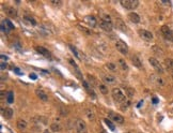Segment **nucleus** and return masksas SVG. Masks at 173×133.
Instances as JSON below:
<instances>
[{"mask_svg": "<svg viewBox=\"0 0 173 133\" xmlns=\"http://www.w3.org/2000/svg\"><path fill=\"white\" fill-rule=\"evenodd\" d=\"M121 5L124 9H127V10H134V9L138 8L139 5V1L138 0H122L120 2Z\"/></svg>", "mask_w": 173, "mask_h": 133, "instance_id": "obj_1", "label": "nucleus"}, {"mask_svg": "<svg viewBox=\"0 0 173 133\" xmlns=\"http://www.w3.org/2000/svg\"><path fill=\"white\" fill-rule=\"evenodd\" d=\"M112 97H113V99L116 100L117 102L120 103V104L125 101V95L123 93V91L121 90L120 88H113L112 89Z\"/></svg>", "mask_w": 173, "mask_h": 133, "instance_id": "obj_2", "label": "nucleus"}, {"mask_svg": "<svg viewBox=\"0 0 173 133\" xmlns=\"http://www.w3.org/2000/svg\"><path fill=\"white\" fill-rule=\"evenodd\" d=\"M75 127H76V131H77V133H88L86 125L82 119H77L75 122Z\"/></svg>", "mask_w": 173, "mask_h": 133, "instance_id": "obj_3", "label": "nucleus"}, {"mask_svg": "<svg viewBox=\"0 0 173 133\" xmlns=\"http://www.w3.org/2000/svg\"><path fill=\"white\" fill-rule=\"evenodd\" d=\"M149 61H150L151 65H152V67H153V68H154L158 73H164V68H162V63H160L156 58L150 57L149 58Z\"/></svg>", "mask_w": 173, "mask_h": 133, "instance_id": "obj_4", "label": "nucleus"}, {"mask_svg": "<svg viewBox=\"0 0 173 133\" xmlns=\"http://www.w3.org/2000/svg\"><path fill=\"white\" fill-rule=\"evenodd\" d=\"M116 47H117V50H119L121 54H123V55H127L128 54V46L125 42L121 41V40L117 41L116 42Z\"/></svg>", "mask_w": 173, "mask_h": 133, "instance_id": "obj_5", "label": "nucleus"}, {"mask_svg": "<svg viewBox=\"0 0 173 133\" xmlns=\"http://www.w3.org/2000/svg\"><path fill=\"white\" fill-rule=\"evenodd\" d=\"M109 119L110 120H112L113 122H117V123H123L124 122V117L122 116V115L118 114V113H114V112H109Z\"/></svg>", "mask_w": 173, "mask_h": 133, "instance_id": "obj_6", "label": "nucleus"}, {"mask_svg": "<svg viewBox=\"0 0 173 133\" xmlns=\"http://www.w3.org/2000/svg\"><path fill=\"white\" fill-rule=\"evenodd\" d=\"M160 32H162V34L167 39V40H173V33H172V31H171V29H170L168 26H166V25L162 26V28H160Z\"/></svg>", "mask_w": 173, "mask_h": 133, "instance_id": "obj_7", "label": "nucleus"}, {"mask_svg": "<svg viewBox=\"0 0 173 133\" xmlns=\"http://www.w3.org/2000/svg\"><path fill=\"white\" fill-rule=\"evenodd\" d=\"M139 35L143 40H145V41H152L153 40V33L149 30H145V29H140L139 31Z\"/></svg>", "mask_w": 173, "mask_h": 133, "instance_id": "obj_8", "label": "nucleus"}, {"mask_svg": "<svg viewBox=\"0 0 173 133\" xmlns=\"http://www.w3.org/2000/svg\"><path fill=\"white\" fill-rule=\"evenodd\" d=\"M3 11L5 12V14L12 18H15L17 16V10L14 7H10V5H5L3 8Z\"/></svg>", "mask_w": 173, "mask_h": 133, "instance_id": "obj_9", "label": "nucleus"}, {"mask_svg": "<svg viewBox=\"0 0 173 133\" xmlns=\"http://www.w3.org/2000/svg\"><path fill=\"white\" fill-rule=\"evenodd\" d=\"M151 80L152 82L155 84V85H157V86H165V80H162L160 76H157V75H151Z\"/></svg>", "mask_w": 173, "mask_h": 133, "instance_id": "obj_10", "label": "nucleus"}, {"mask_svg": "<svg viewBox=\"0 0 173 133\" xmlns=\"http://www.w3.org/2000/svg\"><path fill=\"white\" fill-rule=\"evenodd\" d=\"M84 20H86V23L88 24L90 27H96L97 26V20H96V18H95L94 16H92V15L86 16Z\"/></svg>", "mask_w": 173, "mask_h": 133, "instance_id": "obj_11", "label": "nucleus"}, {"mask_svg": "<svg viewBox=\"0 0 173 133\" xmlns=\"http://www.w3.org/2000/svg\"><path fill=\"white\" fill-rule=\"evenodd\" d=\"M70 48H71L72 52H73V54L75 55L76 57L78 58L79 60H81V61H82V60H86V58H84V55H83L82 53H80V52H79V50H77L76 47H74L73 45H70Z\"/></svg>", "mask_w": 173, "mask_h": 133, "instance_id": "obj_12", "label": "nucleus"}, {"mask_svg": "<svg viewBox=\"0 0 173 133\" xmlns=\"http://www.w3.org/2000/svg\"><path fill=\"white\" fill-rule=\"evenodd\" d=\"M99 27L102 28V29H104L105 31H107V32H111L112 31V25L109 23H106V22H104V20H99Z\"/></svg>", "mask_w": 173, "mask_h": 133, "instance_id": "obj_13", "label": "nucleus"}, {"mask_svg": "<svg viewBox=\"0 0 173 133\" xmlns=\"http://www.w3.org/2000/svg\"><path fill=\"white\" fill-rule=\"evenodd\" d=\"M35 50H36V52H38L39 54H41V55H43V56H45V57H51V55H50V53H49L48 50H46L45 47H43V46H36L35 47Z\"/></svg>", "mask_w": 173, "mask_h": 133, "instance_id": "obj_14", "label": "nucleus"}, {"mask_svg": "<svg viewBox=\"0 0 173 133\" xmlns=\"http://www.w3.org/2000/svg\"><path fill=\"white\" fill-rule=\"evenodd\" d=\"M102 78L106 84H116L117 83V78H116L113 75H110V74H108V75H103Z\"/></svg>", "mask_w": 173, "mask_h": 133, "instance_id": "obj_15", "label": "nucleus"}, {"mask_svg": "<svg viewBox=\"0 0 173 133\" xmlns=\"http://www.w3.org/2000/svg\"><path fill=\"white\" fill-rule=\"evenodd\" d=\"M128 18L134 24H138L140 22V16L138 15L137 13H135V12H130V13L128 14Z\"/></svg>", "mask_w": 173, "mask_h": 133, "instance_id": "obj_16", "label": "nucleus"}, {"mask_svg": "<svg viewBox=\"0 0 173 133\" xmlns=\"http://www.w3.org/2000/svg\"><path fill=\"white\" fill-rule=\"evenodd\" d=\"M132 65H135L136 68L142 69V61H141V59H140L138 56L134 55V56L132 57Z\"/></svg>", "mask_w": 173, "mask_h": 133, "instance_id": "obj_17", "label": "nucleus"}, {"mask_svg": "<svg viewBox=\"0 0 173 133\" xmlns=\"http://www.w3.org/2000/svg\"><path fill=\"white\" fill-rule=\"evenodd\" d=\"M116 26H117L118 29H120L121 31H126V30H127V27H126L125 23L120 18L116 19Z\"/></svg>", "mask_w": 173, "mask_h": 133, "instance_id": "obj_18", "label": "nucleus"}, {"mask_svg": "<svg viewBox=\"0 0 173 133\" xmlns=\"http://www.w3.org/2000/svg\"><path fill=\"white\" fill-rule=\"evenodd\" d=\"M2 115L5 119H11L12 116H13V110L10 108V107H7V108L2 110Z\"/></svg>", "mask_w": 173, "mask_h": 133, "instance_id": "obj_19", "label": "nucleus"}, {"mask_svg": "<svg viewBox=\"0 0 173 133\" xmlns=\"http://www.w3.org/2000/svg\"><path fill=\"white\" fill-rule=\"evenodd\" d=\"M68 61H70V63L72 65V67L74 68V70H75V72L77 73V75H78V77L80 78V80H82V76H81V73H80V71H79V68H78V65H76V62L73 59H68Z\"/></svg>", "mask_w": 173, "mask_h": 133, "instance_id": "obj_20", "label": "nucleus"}, {"mask_svg": "<svg viewBox=\"0 0 173 133\" xmlns=\"http://www.w3.org/2000/svg\"><path fill=\"white\" fill-rule=\"evenodd\" d=\"M16 127H17L19 130H25L27 128V122L25 121L24 119H18L17 122H16Z\"/></svg>", "mask_w": 173, "mask_h": 133, "instance_id": "obj_21", "label": "nucleus"}, {"mask_svg": "<svg viewBox=\"0 0 173 133\" xmlns=\"http://www.w3.org/2000/svg\"><path fill=\"white\" fill-rule=\"evenodd\" d=\"M97 87H98V89H99V91L102 92L103 95H107V93H108V87H107L104 83H98Z\"/></svg>", "mask_w": 173, "mask_h": 133, "instance_id": "obj_22", "label": "nucleus"}, {"mask_svg": "<svg viewBox=\"0 0 173 133\" xmlns=\"http://www.w3.org/2000/svg\"><path fill=\"white\" fill-rule=\"evenodd\" d=\"M86 116L88 117V119L90 120V121H94L95 120V114H94V112L92 110H86Z\"/></svg>", "mask_w": 173, "mask_h": 133, "instance_id": "obj_23", "label": "nucleus"}, {"mask_svg": "<svg viewBox=\"0 0 173 133\" xmlns=\"http://www.w3.org/2000/svg\"><path fill=\"white\" fill-rule=\"evenodd\" d=\"M78 29L81 31V32H83L84 34H86V35H91V34L93 33L90 28H86V27L81 26V25H78Z\"/></svg>", "mask_w": 173, "mask_h": 133, "instance_id": "obj_24", "label": "nucleus"}, {"mask_svg": "<svg viewBox=\"0 0 173 133\" xmlns=\"http://www.w3.org/2000/svg\"><path fill=\"white\" fill-rule=\"evenodd\" d=\"M36 95L42 101H48V95H46L43 90H36Z\"/></svg>", "mask_w": 173, "mask_h": 133, "instance_id": "obj_25", "label": "nucleus"}, {"mask_svg": "<svg viewBox=\"0 0 173 133\" xmlns=\"http://www.w3.org/2000/svg\"><path fill=\"white\" fill-rule=\"evenodd\" d=\"M119 65H120V68L122 69V70H124V71H127L128 70V65L127 63H126V61H125L124 59H122V58L119 59Z\"/></svg>", "mask_w": 173, "mask_h": 133, "instance_id": "obj_26", "label": "nucleus"}, {"mask_svg": "<svg viewBox=\"0 0 173 133\" xmlns=\"http://www.w3.org/2000/svg\"><path fill=\"white\" fill-rule=\"evenodd\" d=\"M124 89H125V95H127L128 98H132V97H134V95H135V90H134L132 88L125 87V86H124Z\"/></svg>", "mask_w": 173, "mask_h": 133, "instance_id": "obj_27", "label": "nucleus"}, {"mask_svg": "<svg viewBox=\"0 0 173 133\" xmlns=\"http://www.w3.org/2000/svg\"><path fill=\"white\" fill-rule=\"evenodd\" d=\"M50 129H51V131H53V132H59V131H61V125H59V123L53 122V123L50 125Z\"/></svg>", "mask_w": 173, "mask_h": 133, "instance_id": "obj_28", "label": "nucleus"}, {"mask_svg": "<svg viewBox=\"0 0 173 133\" xmlns=\"http://www.w3.org/2000/svg\"><path fill=\"white\" fill-rule=\"evenodd\" d=\"M165 63H166V67L169 69V70H171V71H173V59H170V58H167L165 60Z\"/></svg>", "mask_w": 173, "mask_h": 133, "instance_id": "obj_29", "label": "nucleus"}, {"mask_svg": "<svg viewBox=\"0 0 173 133\" xmlns=\"http://www.w3.org/2000/svg\"><path fill=\"white\" fill-rule=\"evenodd\" d=\"M106 68L108 69L109 71H111V72H114L117 70V65L112 63V62H108V63H106Z\"/></svg>", "mask_w": 173, "mask_h": 133, "instance_id": "obj_30", "label": "nucleus"}, {"mask_svg": "<svg viewBox=\"0 0 173 133\" xmlns=\"http://www.w3.org/2000/svg\"><path fill=\"white\" fill-rule=\"evenodd\" d=\"M104 121H105V123L108 127H109V129L110 130H112V131H114V123H113L110 119H108V118H106V119H104Z\"/></svg>", "mask_w": 173, "mask_h": 133, "instance_id": "obj_31", "label": "nucleus"}, {"mask_svg": "<svg viewBox=\"0 0 173 133\" xmlns=\"http://www.w3.org/2000/svg\"><path fill=\"white\" fill-rule=\"evenodd\" d=\"M2 23L7 26V28H8L9 30H11V29H13L14 28V26H13V24L11 23V20H9V19H4Z\"/></svg>", "mask_w": 173, "mask_h": 133, "instance_id": "obj_32", "label": "nucleus"}, {"mask_svg": "<svg viewBox=\"0 0 173 133\" xmlns=\"http://www.w3.org/2000/svg\"><path fill=\"white\" fill-rule=\"evenodd\" d=\"M7 101H8L9 103L14 102V95H13V92L12 91L8 92V95H7Z\"/></svg>", "mask_w": 173, "mask_h": 133, "instance_id": "obj_33", "label": "nucleus"}, {"mask_svg": "<svg viewBox=\"0 0 173 133\" xmlns=\"http://www.w3.org/2000/svg\"><path fill=\"white\" fill-rule=\"evenodd\" d=\"M129 105H130V101H128V100H125L124 102L121 103V108H122V110H126V108H127Z\"/></svg>", "mask_w": 173, "mask_h": 133, "instance_id": "obj_34", "label": "nucleus"}, {"mask_svg": "<svg viewBox=\"0 0 173 133\" xmlns=\"http://www.w3.org/2000/svg\"><path fill=\"white\" fill-rule=\"evenodd\" d=\"M102 20H104V22H106V23L111 24V17H110V16L108 15V14H103Z\"/></svg>", "mask_w": 173, "mask_h": 133, "instance_id": "obj_35", "label": "nucleus"}, {"mask_svg": "<svg viewBox=\"0 0 173 133\" xmlns=\"http://www.w3.org/2000/svg\"><path fill=\"white\" fill-rule=\"evenodd\" d=\"M50 3L53 4V5H55L56 8H59V7L62 5V1H60V0H51Z\"/></svg>", "mask_w": 173, "mask_h": 133, "instance_id": "obj_36", "label": "nucleus"}, {"mask_svg": "<svg viewBox=\"0 0 173 133\" xmlns=\"http://www.w3.org/2000/svg\"><path fill=\"white\" fill-rule=\"evenodd\" d=\"M25 19H26V20H28V22H29L30 24H32L33 26H35V25H36V22H35V20H34L32 17H29V16H25Z\"/></svg>", "mask_w": 173, "mask_h": 133, "instance_id": "obj_37", "label": "nucleus"}, {"mask_svg": "<svg viewBox=\"0 0 173 133\" xmlns=\"http://www.w3.org/2000/svg\"><path fill=\"white\" fill-rule=\"evenodd\" d=\"M1 29H2V31H3V32H8V31H9V29L7 28V26H5L3 23H2V25H1Z\"/></svg>", "mask_w": 173, "mask_h": 133, "instance_id": "obj_38", "label": "nucleus"}, {"mask_svg": "<svg viewBox=\"0 0 173 133\" xmlns=\"http://www.w3.org/2000/svg\"><path fill=\"white\" fill-rule=\"evenodd\" d=\"M1 59H2V60H8V57H7V56H4V55H1Z\"/></svg>", "mask_w": 173, "mask_h": 133, "instance_id": "obj_39", "label": "nucleus"}, {"mask_svg": "<svg viewBox=\"0 0 173 133\" xmlns=\"http://www.w3.org/2000/svg\"><path fill=\"white\" fill-rule=\"evenodd\" d=\"M14 71H15L16 73H17V74H22V72H20V70H19V69H14Z\"/></svg>", "mask_w": 173, "mask_h": 133, "instance_id": "obj_40", "label": "nucleus"}, {"mask_svg": "<svg viewBox=\"0 0 173 133\" xmlns=\"http://www.w3.org/2000/svg\"><path fill=\"white\" fill-rule=\"evenodd\" d=\"M5 68H7V65H4L3 62H2V63H1V70H4Z\"/></svg>", "mask_w": 173, "mask_h": 133, "instance_id": "obj_41", "label": "nucleus"}, {"mask_svg": "<svg viewBox=\"0 0 173 133\" xmlns=\"http://www.w3.org/2000/svg\"><path fill=\"white\" fill-rule=\"evenodd\" d=\"M30 78L35 80V78H36V75H35V74H30Z\"/></svg>", "mask_w": 173, "mask_h": 133, "instance_id": "obj_42", "label": "nucleus"}, {"mask_svg": "<svg viewBox=\"0 0 173 133\" xmlns=\"http://www.w3.org/2000/svg\"><path fill=\"white\" fill-rule=\"evenodd\" d=\"M153 103H154V104L158 103V99H157V98H153Z\"/></svg>", "mask_w": 173, "mask_h": 133, "instance_id": "obj_43", "label": "nucleus"}, {"mask_svg": "<svg viewBox=\"0 0 173 133\" xmlns=\"http://www.w3.org/2000/svg\"><path fill=\"white\" fill-rule=\"evenodd\" d=\"M102 133H106V132H105V131H102Z\"/></svg>", "mask_w": 173, "mask_h": 133, "instance_id": "obj_44", "label": "nucleus"}, {"mask_svg": "<svg viewBox=\"0 0 173 133\" xmlns=\"http://www.w3.org/2000/svg\"><path fill=\"white\" fill-rule=\"evenodd\" d=\"M172 78H173V73H172Z\"/></svg>", "mask_w": 173, "mask_h": 133, "instance_id": "obj_45", "label": "nucleus"}]
</instances>
